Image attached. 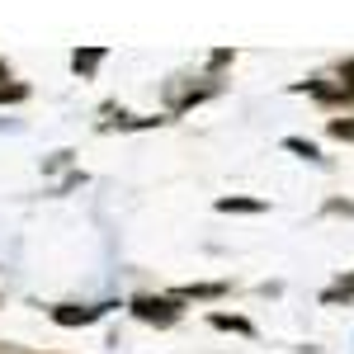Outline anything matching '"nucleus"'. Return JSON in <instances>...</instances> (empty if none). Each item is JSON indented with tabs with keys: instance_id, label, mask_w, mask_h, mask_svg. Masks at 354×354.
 Returning <instances> with one entry per match:
<instances>
[{
	"instance_id": "f257e3e1",
	"label": "nucleus",
	"mask_w": 354,
	"mask_h": 354,
	"mask_svg": "<svg viewBox=\"0 0 354 354\" xmlns=\"http://www.w3.org/2000/svg\"><path fill=\"white\" fill-rule=\"evenodd\" d=\"M128 312H133L137 322H147V326H175L180 317H185V298L170 288V293H137L133 302H128Z\"/></svg>"
},
{
	"instance_id": "f03ea898",
	"label": "nucleus",
	"mask_w": 354,
	"mask_h": 354,
	"mask_svg": "<svg viewBox=\"0 0 354 354\" xmlns=\"http://www.w3.org/2000/svg\"><path fill=\"white\" fill-rule=\"evenodd\" d=\"M218 90H222V81H218V76H203L198 85H194L189 76H170V81H165V109H170V113H189L194 104L213 100Z\"/></svg>"
},
{
	"instance_id": "7ed1b4c3",
	"label": "nucleus",
	"mask_w": 354,
	"mask_h": 354,
	"mask_svg": "<svg viewBox=\"0 0 354 354\" xmlns=\"http://www.w3.org/2000/svg\"><path fill=\"white\" fill-rule=\"evenodd\" d=\"M293 90L307 95V100H317V104H330V109H354V85H345L340 76H307Z\"/></svg>"
},
{
	"instance_id": "20e7f679",
	"label": "nucleus",
	"mask_w": 354,
	"mask_h": 354,
	"mask_svg": "<svg viewBox=\"0 0 354 354\" xmlns=\"http://www.w3.org/2000/svg\"><path fill=\"white\" fill-rule=\"evenodd\" d=\"M109 307L113 302H53L48 317H53L57 326H95V322L109 317Z\"/></svg>"
},
{
	"instance_id": "39448f33",
	"label": "nucleus",
	"mask_w": 354,
	"mask_h": 354,
	"mask_svg": "<svg viewBox=\"0 0 354 354\" xmlns=\"http://www.w3.org/2000/svg\"><path fill=\"white\" fill-rule=\"evenodd\" d=\"M161 123H170V118H156V113H123V109H104V118H100V133H142V128H161Z\"/></svg>"
},
{
	"instance_id": "423d86ee",
	"label": "nucleus",
	"mask_w": 354,
	"mask_h": 354,
	"mask_svg": "<svg viewBox=\"0 0 354 354\" xmlns=\"http://www.w3.org/2000/svg\"><path fill=\"white\" fill-rule=\"evenodd\" d=\"M185 302H218V298H227L232 293V283L227 279H218V283H185V288H175Z\"/></svg>"
},
{
	"instance_id": "0eeeda50",
	"label": "nucleus",
	"mask_w": 354,
	"mask_h": 354,
	"mask_svg": "<svg viewBox=\"0 0 354 354\" xmlns=\"http://www.w3.org/2000/svg\"><path fill=\"white\" fill-rule=\"evenodd\" d=\"M100 62H104V48H76V53H71V71H76L81 81H90V76L100 71Z\"/></svg>"
},
{
	"instance_id": "6e6552de",
	"label": "nucleus",
	"mask_w": 354,
	"mask_h": 354,
	"mask_svg": "<svg viewBox=\"0 0 354 354\" xmlns=\"http://www.w3.org/2000/svg\"><path fill=\"white\" fill-rule=\"evenodd\" d=\"M322 302L326 307H340V302H354V270L350 274H340L330 288H322Z\"/></svg>"
},
{
	"instance_id": "1a4fd4ad",
	"label": "nucleus",
	"mask_w": 354,
	"mask_h": 354,
	"mask_svg": "<svg viewBox=\"0 0 354 354\" xmlns=\"http://www.w3.org/2000/svg\"><path fill=\"white\" fill-rule=\"evenodd\" d=\"M265 208H270L265 198H236V194L218 198V213H265Z\"/></svg>"
},
{
	"instance_id": "9d476101",
	"label": "nucleus",
	"mask_w": 354,
	"mask_h": 354,
	"mask_svg": "<svg viewBox=\"0 0 354 354\" xmlns=\"http://www.w3.org/2000/svg\"><path fill=\"white\" fill-rule=\"evenodd\" d=\"M283 147H288L293 156H302V161H312V165H326V156H322V147H317V142H307V137H283Z\"/></svg>"
},
{
	"instance_id": "9b49d317",
	"label": "nucleus",
	"mask_w": 354,
	"mask_h": 354,
	"mask_svg": "<svg viewBox=\"0 0 354 354\" xmlns=\"http://www.w3.org/2000/svg\"><path fill=\"white\" fill-rule=\"evenodd\" d=\"M208 326H218V330H236V335H255V326H250L245 317H236V312H213V317H208Z\"/></svg>"
},
{
	"instance_id": "f8f14e48",
	"label": "nucleus",
	"mask_w": 354,
	"mask_h": 354,
	"mask_svg": "<svg viewBox=\"0 0 354 354\" xmlns=\"http://www.w3.org/2000/svg\"><path fill=\"white\" fill-rule=\"evenodd\" d=\"M28 100V85L24 81H5L0 85V104H24Z\"/></svg>"
},
{
	"instance_id": "ddd939ff",
	"label": "nucleus",
	"mask_w": 354,
	"mask_h": 354,
	"mask_svg": "<svg viewBox=\"0 0 354 354\" xmlns=\"http://www.w3.org/2000/svg\"><path fill=\"white\" fill-rule=\"evenodd\" d=\"M326 133H330V137H340V142H354V118H330Z\"/></svg>"
},
{
	"instance_id": "4468645a",
	"label": "nucleus",
	"mask_w": 354,
	"mask_h": 354,
	"mask_svg": "<svg viewBox=\"0 0 354 354\" xmlns=\"http://www.w3.org/2000/svg\"><path fill=\"white\" fill-rule=\"evenodd\" d=\"M227 62H236V53H232V48H218V53L208 57V71H222Z\"/></svg>"
},
{
	"instance_id": "2eb2a0df",
	"label": "nucleus",
	"mask_w": 354,
	"mask_h": 354,
	"mask_svg": "<svg viewBox=\"0 0 354 354\" xmlns=\"http://www.w3.org/2000/svg\"><path fill=\"white\" fill-rule=\"evenodd\" d=\"M335 76H340L345 85H354V57H350V62H340V71H335Z\"/></svg>"
},
{
	"instance_id": "dca6fc26",
	"label": "nucleus",
	"mask_w": 354,
	"mask_h": 354,
	"mask_svg": "<svg viewBox=\"0 0 354 354\" xmlns=\"http://www.w3.org/2000/svg\"><path fill=\"white\" fill-rule=\"evenodd\" d=\"M5 81H15V76H10V66H5V62H0V85Z\"/></svg>"
},
{
	"instance_id": "f3484780",
	"label": "nucleus",
	"mask_w": 354,
	"mask_h": 354,
	"mask_svg": "<svg viewBox=\"0 0 354 354\" xmlns=\"http://www.w3.org/2000/svg\"><path fill=\"white\" fill-rule=\"evenodd\" d=\"M0 354H5V350H0Z\"/></svg>"
}]
</instances>
